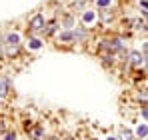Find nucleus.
I'll return each instance as SVG.
<instances>
[{"mask_svg":"<svg viewBox=\"0 0 148 140\" xmlns=\"http://www.w3.org/2000/svg\"><path fill=\"white\" fill-rule=\"evenodd\" d=\"M22 52V36L20 32L16 30H10L4 34V58L12 60V58H18Z\"/></svg>","mask_w":148,"mask_h":140,"instance_id":"1","label":"nucleus"},{"mask_svg":"<svg viewBox=\"0 0 148 140\" xmlns=\"http://www.w3.org/2000/svg\"><path fill=\"white\" fill-rule=\"evenodd\" d=\"M46 16L42 14V12H36V14H32L30 18H28V22H26V34L28 36H42V30H44V26H46Z\"/></svg>","mask_w":148,"mask_h":140,"instance_id":"2","label":"nucleus"},{"mask_svg":"<svg viewBox=\"0 0 148 140\" xmlns=\"http://www.w3.org/2000/svg\"><path fill=\"white\" fill-rule=\"evenodd\" d=\"M56 46L58 48H64V50H70V48L76 46V36H74V28L68 30V28H60V32L56 34L54 38Z\"/></svg>","mask_w":148,"mask_h":140,"instance_id":"3","label":"nucleus"},{"mask_svg":"<svg viewBox=\"0 0 148 140\" xmlns=\"http://www.w3.org/2000/svg\"><path fill=\"white\" fill-rule=\"evenodd\" d=\"M24 130H26L28 140H48V132H46L44 124H40V122H30V124H26Z\"/></svg>","mask_w":148,"mask_h":140,"instance_id":"4","label":"nucleus"},{"mask_svg":"<svg viewBox=\"0 0 148 140\" xmlns=\"http://www.w3.org/2000/svg\"><path fill=\"white\" fill-rule=\"evenodd\" d=\"M56 20L60 24V28H68V30H72V28H76V26L80 24L78 14L72 12V10H60V14H58Z\"/></svg>","mask_w":148,"mask_h":140,"instance_id":"5","label":"nucleus"},{"mask_svg":"<svg viewBox=\"0 0 148 140\" xmlns=\"http://www.w3.org/2000/svg\"><path fill=\"white\" fill-rule=\"evenodd\" d=\"M142 66H144V54H142V50H138V48L128 50V72L142 70Z\"/></svg>","mask_w":148,"mask_h":140,"instance_id":"6","label":"nucleus"},{"mask_svg":"<svg viewBox=\"0 0 148 140\" xmlns=\"http://www.w3.org/2000/svg\"><path fill=\"white\" fill-rule=\"evenodd\" d=\"M74 36H76V44H88L90 38H92V28H88L84 24H78L74 28Z\"/></svg>","mask_w":148,"mask_h":140,"instance_id":"7","label":"nucleus"},{"mask_svg":"<svg viewBox=\"0 0 148 140\" xmlns=\"http://www.w3.org/2000/svg\"><path fill=\"white\" fill-rule=\"evenodd\" d=\"M78 18H80V24H84V26L92 28L94 22H98V10H94V8H90V6H88V8H86Z\"/></svg>","mask_w":148,"mask_h":140,"instance_id":"8","label":"nucleus"},{"mask_svg":"<svg viewBox=\"0 0 148 140\" xmlns=\"http://www.w3.org/2000/svg\"><path fill=\"white\" fill-rule=\"evenodd\" d=\"M98 10V24H110L116 20V8H96Z\"/></svg>","mask_w":148,"mask_h":140,"instance_id":"9","label":"nucleus"},{"mask_svg":"<svg viewBox=\"0 0 148 140\" xmlns=\"http://www.w3.org/2000/svg\"><path fill=\"white\" fill-rule=\"evenodd\" d=\"M58 32H60V24H58V20H48L46 26H44V30H42V38L54 40Z\"/></svg>","mask_w":148,"mask_h":140,"instance_id":"10","label":"nucleus"},{"mask_svg":"<svg viewBox=\"0 0 148 140\" xmlns=\"http://www.w3.org/2000/svg\"><path fill=\"white\" fill-rule=\"evenodd\" d=\"M132 98H134L136 106H144V104H148V86H138V88L132 92Z\"/></svg>","mask_w":148,"mask_h":140,"instance_id":"11","label":"nucleus"},{"mask_svg":"<svg viewBox=\"0 0 148 140\" xmlns=\"http://www.w3.org/2000/svg\"><path fill=\"white\" fill-rule=\"evenodd\" d=\"M12 92V80L6 74H0V98H8Z\"/></svg>","mask_w":148,"mask_h":140,"instance_id":"12","label":"nucleus"},{"mask_svg":"<svg viewBox=\"0 0 148 140\" xmlns=\"http://www.w3.org/2000/svg\"><path fill=\"white\" fill-rule=\"evenodd\" d=\"M134 134H136V138H138V140L148 138V122H140V124L134 128Z\"/></svg>","mask_w":148,"mask_h":140,"instance_id":"13","label":"nucleus"},{"mask_svg":"<svg viewBox=\"0 0 148 140\" xmlns=\"http://www.w3.org/2000/svg\"><path fill=\"white\" fill-rule=\"evenodd\" d=\"M28 50H40V48L44 46V42L40 40V36H28Z\"/></svg>","mask_w":148,"mask_h":140,"instance_id":"14","label":"nucleus"},{"mask_svg":"<svg viewBox=\"0 0 148 140\" xmlns=\"http://www.w3.org/2000/svg\"><path fill=\"white\" fill-rule=\"evenodd\" d=\"M118 138H120V140H138V138H136V134H134V130H130V128H120Z\"/></svg>","mask_w":148,"mask_h":140,"instance_id":"15","label":"nucleus"},{"mask_svg":"<svg viewBox=\"0 0 148 140\" xmlns=\"http://www.w3.org/2000/svg\"><path fill=\"white\" fill-rule=\"evenodd\" d=\"M92 4L96 8H114V0H94Z\"/></svg>","mask_w":148,"mask_h":140,"instance_id":"16","label":"nucleus"},{"mask_svg":"<svg viewBox=\"0 0 148 140\" xmlns=\"http://www.w3.org/2000/svg\"><path fill=\"white\" fill-rule=\"evenodd\" d=\"M138 116H140V120H142V122H148V104L138 106Z\"/></svg>","mask_w":148,"mask_h":140,"instance_id":"17","label":"nucleus"},{"mask_svg":"<svg viewBox=\"0 0 148 140\" xmlns=\"http://www.w3.org/2000/svg\"><path fill=\"white\" fill-rule=\"evenodd\" d=\"M138 8L142 16H148V0H138Z\"/></svg>","mask_w":148,"mask_h":140,"instance_id":"18","label":"nucleus"},{"mask_svg":"<svg viewBox=\"0 0 148 140\" xmlns=\"http://www.w3.org/2000/svg\"><path fill=\"white\" fill-rule=\"evenodd\" d=\"M0 140H18V134H16L14 130H6V134H4Z\"/></svg>","mask_w":148,"mask_h":140,"instance_id":"19","label":"nucleus"},{"mask_svg":"<svg viewBox=\"0 0 148 140\" xmlns=\"http://www.w3.org/2000/svg\"><path fill=\"white\" fill-rule=\"evenodd\" d=\"M6 130H8V126H6V120H4V118H0V138L6 134Z\"/></svg>","mask_w":148,"mask_h":140,"instance_id":"20","label":"nucleus"},{"mask_svg":"<svg viewBox=\"0 0 148 140\" xmlns=\"http://www.w3.org/2000/svg\"><path fill=\"white\" fill-rule=\"evenodd\" d=\"M0 58H4V34H0Z\"/></svg>","mask_w":148,"mask_h":140,"instance_id":"21","label":"nucleus"},{"mask_svg":"<svg viewBox=\"0 0 148 140\" xmlns=\"http://www.w3.org/2000/svg\"><path fill=\"white\" fill-rule=\"evenodd\" d=\"M140 50H142V54H144V56H148V40L142 44V48H140Z\"/></svg>","mask_w":148,"mask_h":140,"instance_id":"22","label":"nucleus"},{"mask_svg":"<svg viewBox=\"0 0 148 140\" xmlns=\"http://www.w3.org/2000/svg\"><path fill=\"white\" fill-rule=\"evenodd\" d=\"M104 140H120V138H118L116 134H110V136H106V138H104Z\"/></svg>","mask_w":148,"mask_h":140,"instance_id":"23","label":"nucleus"},{"mask_svg":"<svg viewBox=\"0 0 148 140\" xmlns=\"http://www.w3.org/2000/svg\"><path fill=\"white\" fill-rule=\"evenodd\" d=\"M92 140H98V138H92Z\"/></svg>","mask_w":148,"mask_h":140,"instance_id":"24","label":"nucleus"}]
</instances>
